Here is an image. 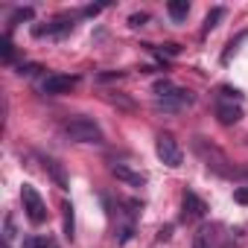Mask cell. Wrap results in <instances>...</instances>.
Masks as SVG:
<instances>
[{"label": "cell", "mask_w": 248, "mask_h": 248, "mask_svg": "<svg viewBox=\"0 0 248 248\" xmlns=\"http://www.w3.org/2000/svg\"><path fill=\"white\" fill-rule=\"evenodd\" d=\"M190 102H193V93H190V91H184V88H175L170 96L158 99L155 105H158V108H164V111H178V108H184V105H190Z\"/></svg>", "instance_id": "5b68a950"}, {"label": "cell", "mask_w": 248, "mask_h": 248, "mask_svg": "<svg viewBox=\"0 0 248 248\" xmlns=\"http://www.w3.org/2000/svg\"><path fill=\"white\" fill-rule=\"evenodd\" d=\"M233 202H239V204H248V187H239V190H233Z\"/></svg>", "instance_id": "ffe728a7"}, {"label": "cell", "mask_w": 248, "mask_h": 248, "mask_svg": "<svg viewBox=\"0 0 248 248\" xmlns=\"http://www.w3.org/2000/svg\"><path fill=\"white\" fill-rule=\"evenodd\" d=\"M35 70H38V64H21V67H18V73H21V76H32Z\"/></svg>", "instance_id": "44dd1931"}, {"label": "cell", "mask_w": 248, "mask_h": 248, "mask_svg": "<svg viewBox=\"0 0 248 248\" xmlns=\"http://www.w3.org/2000/svg\"><path fill=\"white\" fill-rule=\"evenodd\" d=\"M0 53H3V59H6V62H12V41H9V38L0 41Z\"/></svg>", "instance_id": "d6986e66"}, {"label": "cell", "mask_w": 248, "mask_h": 248, "mask_svg": "<svg viewBox=\"0 0 248 248\" xmlns=\"http://www.w3.org/2000/svg\"><path fill=\"white\" fill-rule=\"evenodd\" d=\"M181 207H184V213H181L184 219H202V216H204V210H207V204H204V202H202L196 193H190V190L184 193V202H181Z\"/></svg>", "instance_id": "52a82bcc"}, {"label": "cell", "mask_w": 248, "mask_h": 248, "mask_svg": "<svg viewBox=\"0 0 248 248\" xmlns=\"http://www.w3.org/2000/svg\"><path fill=\"white\" fill-rule=\"evenodd\" d=\"M152 91H155V96H158V99H164V96H170V93H172L175 88H172V82L161 79V82H155V88H152Z\"/></svg>", "instance_id": "9a60e30c"}, {"label": "cell", "mask_w": 248, "mask_h": 248, "mask_svg": "<svg viewBox=\"0 0 248 248\" xmlns=\"http://www.w3.org/2000/svg\"><path fill=\"white\" fill-rule=\"evenodd\" d=\"M62 210H64V236H67V239H73V204H70V202H64V207H62Z\"/></svg>", "instance_id": "4fadbf2b"}, {"label": "cell", "mask_w": 248, "mask_h": 248, "mask_svg": "<svg viewBox=\"0 0 248 248\" xmlns=\"http://www.w3.org/2000/svg\"><path fill=\"white\" fill-rule=\"evenodd\" d=\"M146 21H149L146 12H135V15H129V24H132V27H143Z\"/></svg>", "instance_id": "e0dca14e"}, {"label": "cell", "mask_w": 248, "mask_h": 248, "mask_svg": "<svg viewBox=\"0 0 248 248\" xmlns=\"http://www.w3.org/2000/svg\"><path fill=\"white\" fill-rule=\"evenodd\" d=\"M15 236V222H12V216H6V222H3V239L9 242Z\"/></svg>", "instance_id": "ac0fdd59"}, {"label": "cell", "mask_w": 248, "mask_h": 248, "mask_svg": "<svg viewBox=\"0 0 248 248\" xmlns=\"http://www.w3.org/2000/svg\"><path fill=\"white\" fill-rule=\"evenodd\" d=\"M164 50H167L170 56H178V50H181V47H178V44H164Z\"/></svg>", "instance_id": "d4e9b609"}, {"label": "cell", "mask_w": 248, "mask_h": 248, "mask_svg": "<svg viewBox=\"0 0 248 248\" xmlns=\"http://www.w3.org/2000/svg\"><path fill=\"white\" fill-rule=\"evenodd\" d=\"M24 248H50V242L41 239V236H27L24 239Z\"/></svg>", "instance_id": "2e32d148"}, {"label": "cell", "mask_w": 248, "mask_h": 248, "mask_svg": "<svg viewBox=\"0 0 248 248\" xmlns=\"http://www.w3.org/2000/svg\"><path fill=\"white\" fill-rule=\"evenodd\" d=\"M64 135L76 143H102V129L91 117H73L70 123H64Z\"/></svg>", "instance_id": "6da1fadb"}, {"label": "cell", "mask_w": 248, "mask_h": 248, "mask_svg": "<svg viewBox=\"0 0 248 248\" xmlns=\"http://www.w3.org/2000/svg\"><path fill=\"white\" fill-rule=\"evenodd\" d=\"M222 18H225V9H219V6H216V9H210V12H207V18H204V27H202V35H207L210 30H216Z\"/></svg>", "instance_id": "30bf717a"}, {"label": "cell", "mask_w": 248, "mask_h": 248, "mask_svg": "<svg viewBox=\"0 0 248 248\" xmlns=\"http://www.w3.org/2000/svg\"><path fill=\"white\" fill-rule=\"evenodd\" d=\"M21 202H24V210H27V216H30L32 225L47 222V204H44V199L38 196V190L32 184H24L21 187Z\"/></svg>", "instance_id": "7a4b0ae2"}, {"label": "cell", "mask_w": 248, "mask_h": 248, "mask_svg": "<svg viewBox=\"0 0 248 248\" xmlns=\"http://www.w3.org/2000/svg\"><path fill=\"white\" fill-rule=\"evenodd\" d=\"M216 117H219L222 126H233V123H239V120H242V108H239V105H233V102H219Z\"/></svg>", "instance_id": "ba28073f"}, {"label": "cell", "mask_w": 248, "mask_h": 248, "mask_svg": "<svg viewBox=\"0 0 248 248\" xmlns=\"http://www.w3.org/2000/svg\"><path fill=\"white\" fill-rule=\"evenodd\" d=\"M32 6H21V9H15L12 12V18H9V27H15V24H21V21H32Z\"/></svg>", "instance_id": "7c38bea8"}, {"label": "cell", "mask_w": 248, "mask_h": 248, "mask_svg": "<svg viewBox=\"0 0 248 248\" xmlns=\"http://www.w3.org/2000/svg\"><path fill=\"white\" fill-rule=\"evenodd\" d=\"M47 170H50V175L56 178V184H59L62 190H67V175H64V170L59 167V161H47Z\"/></svg>", "instance_id": "8fae6325"}, {"label": "cell", "mask_w": 248, "mask_h": 248, "mask_svg": "<svg viewBox=\"0 0 248 248\" xmlns=\"http://www.w3.org/2000/svg\"><path fill=\"white\" fill-rule=\"evenodd\" d=\"M222 93H225V96H233V99H239V91H236V88H228V85H225V88H222Z\"/></svg>", "instance_id": "603a6c76"}, {"label": "cell", "mask_w": 248, "mask_h": 248, "mask_svg": "<svg viewBox=\"0 0 248 248\" xmlns=\"http://www.w3.org/2000/svg\"><path fill=\"white\" fill-rule=\"evenodd\" d=\"M76 76H64V73H50L44 82H41V91L44 93H67L70 88H76Z\"/></svg>", "instance_id": "277c9868"}, {"label": "cell", "mask_w": 248, "mask_h": 248, "mask_svg": "<svg viewBox=\"0 0 248 248\" xmlns=\"http://www.w3.org/2000/svg\"><path fill=\"white\" fill-rule=\"evenodd\" d=\"M96 12H102V3H96V6H85V15H96Z\"/></svg>", "instance_id": "cb8c5ba5"}, {"label": "cell", "mask_w": 248, "mask_h": 248, "mask_svg": "<svg viewBox=\"0 0 248 248\" xmlns=\"http://www.w3.org/2000/svg\"><path fill=\"white\" fill-rule=\"evenodd\" d=\"M207 242H210V228H199L193 236V248H207Z\"/></svg>", "instance_id": "5bb4252c"}, {"label": "cell", "mask_w": 248, "mask_h": 248, "mask_svg": "<svg viewBox=\"0 0 248 248\" xmlns=\"http://www.w3.org/2000/svg\"><path fill=\"white\" fill-rule=\"evenodd\" d=\"M167 12H170V18H172L175 24H181V21H187V15H190V3H187V0H170V3H167Z\"/></svg>", "instance_id": "9c48e42d"}, {"label": "cell", "mask_w": 248, "mask_h": 248, "mask_svg": "<svg viewBox=\"0 0 248 248\" xmlns=\"http://www.w3.org/2000/svg\"><path fill=\"white\" fill-rule=\"evenodd\" d=\"M170 236H172V225H167V228H161V231H158V239H161V242H167Z\"/></svg>", "instance_id": "7402d4cb"}, {"label": "cell", "mask_w": 248, "mask_h": 248, "mask_svg": "<svg viewBox=\"0 0 248 248\" xmlns=\"http://www.w3.org/2000/svg\"><path fill=\"white\" fill-rule=\"evenodd\" d=\"M155 152H158V158L167 164V167H181V161H184V155H181V146L175 143V138L172 135H161L158 138V143H155Z\"/></svg>", "instance_id": "3957f363"}, {"label": "cell", "mask_w": 248, "mask_h": 248, "mask_svg": "<svg viewBox=\"0 0 248 248\" xmlns=\"http://www.w3.org/2000/svg\"><path fill=\"white\" fill-rule=\"evenodd\" d=\"M111 175L120 178V181H126L129 187H143L146 184V175L138 172V170H132V167H126V164H114L111 167Z\"/></svg>", "instance_id": "8992f818"}]
</instances>
